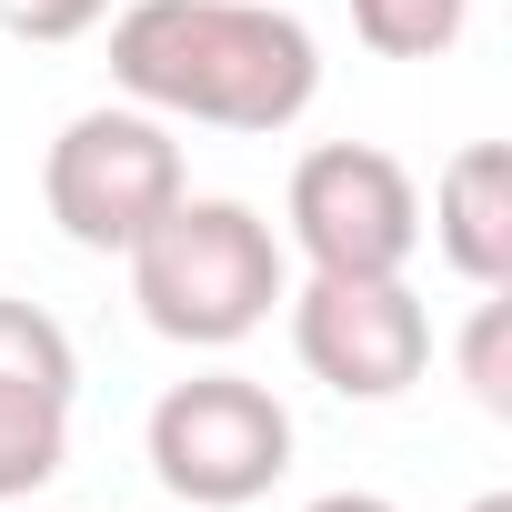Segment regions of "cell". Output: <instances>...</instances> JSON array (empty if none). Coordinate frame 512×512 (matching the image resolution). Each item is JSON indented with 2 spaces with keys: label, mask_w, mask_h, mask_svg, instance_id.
<instances>
[{
  "label": "cell",
  "mask_w": 512,
  "mask_h": 512,
  "mask_svg": "<svg viewBox=\"0 0 512 512\" xmlns=\"http://www.w3.org/2000/svg\"><path fill=\"white\" fill-rule=\"evenodd\" d=\"M71 452V392L0 382V502H31Z\"/></svg>",
  "instance_id": "obj_8"
},
{
  "label": "cell",
  "mask_w": 512,
  "mask_h": 512,
  "mask_svg": "<svg viewBox=\"0 0 512 512\" xmlns=\"http://www.w3.org/2000/svg\"><path fill=\"white\" fill-rule=\"evenodd\" d=\"M0 382H41V392H71V382H81L71 332H61L41 302H11V292H0Z\"/></svg>",
  "instance_id": "obj_10"
},
{
  "label": "cell",
  "mask_w": 512,
  "mask_h": 512,
  "mask_svg": "<svg viewBox=\"0 0 512 512\" xmlns=\"http://www.w3.org/2000/svg\"><path fill=\"white\" fill-rule=\"evenodd\" d=\"M11 512H21V502H11Z\"/></svg>",
  "instance_id": "obj_15"
},
{
  "label": "cell",
  "mask_w": 512,
  "mask_h": 512,
  "mask_svg": "<svg viewBox=\"0 0 512 512\" xmlns=\"http://www.w3.org/2000/svg\"><path fill=\"white\" fill-rule=\"evenodd\" d=\"M442 251L462 282H502L512 272V141H462L442 161Z\"/></svg>",
  "instance_id": "obj_7"
},
{
  "label": "cell",
  "mask_w": 512,
  "mask_h": 512,
  "mask_svg": "<svg viewBox=\"0 0 512 512\" xmlns=\"http://www.w3.org/2000/svg\"><path fill=\"white\" fill-rule=\"evenodd\" d=\"M111 0H0V31L11 41H81Z\"/></svg>",
  "instance_id": "obj_12"
},
{
  "label": "cell",
  "mask_w": 512,
  "mask_h": 512,
  "mask_svg": "<svg viewBox=\"0 0 512 512\" xmlns=\"http://www.w3.org/2000/svg\"><path fill=\"white\" fill-rule=\"evenodd\" d=\"M41 191H51V221L91 251H131L171 201H181V141L151 121V111H81L51 161H41Z\"/></svg>",
  "instance_id": "obj_3"
},
{
  "label": "cell",
  "mask_w": 512,
  "mask_h": 512,
  "mask_svg": "<svg viewBox=\"0 0 512 512\" xmlns=\"http://www.w3.org/2000/svg\"><path fill=\"white\" fill-rule=\"evenodd\" d=\"M111 81L151 111L282 131L322 91V51L292 11H262V0H131L111 21Z\"/></svg>",
  "instance_id": "obj_1"
},
{
  "label": "cell",
  "mask_w": 512,
  "mask_h": 512,
  "mask_svg": "<svg viewBox=\"0 0 512 512\" xmlns=\"http://www.w3.org/2000/svg\"><path fill=\"white\" fill-rule=\"evenodd\" d=\"M282 462H292V412L241 372H201L151 402V472L181 502H251L282 482Z\"/></svg>",
  "instance_id": "obj_4"
},
{
  "label": "cell",
  "mask_w": 512,
  "mask_h": 512,
  "mask_svg": "<svg viewBox=\"0 0 512 512\" xmlns=\"http://www.w3.org/2000/svg\"><path fill=\"white\" fill-rule=\"evenodd\" d=\"M131 302L171 342H241L251 322H272L282 302V241L262 211L241 201H171L131 241Z\"/></svg>",
  "instance_id": "obj_2"
},
{
  "label": "cell",
  "mask_w": 512,
  "mask_h": 512,
  "mask_svg": "<svg viewBox=\"0 0 512 512\" xmlns=\"http://www.w3.org/2000/svg\"><path fill=\"white\" fill-rule=\"evenodd\" d=\"M292 241L312 272H402L422 241V191L382 141H322L292 171Z\"/></svg>",
  "instance_id": "obj_5"
},
{
  "label": "cell",
  "mask_w": 512,
  "mask_h": 512,
  "mask_svg": "<svg viewBox=\"0 0 512 512\" xmlns=\"http://www.w3.org/2000/svg\"><path fill=\"white\" fill-rule=\"evenodd\" d=\"M462 512H512V492H482V502H462Z\"/></svg>",
  "instance_id": "obj_14"
},
{
  "label": "cell",
  "mask_w": 512,
  "mask_h": 512,
  "mask_svg": "<svg viewBox=\"0 0 512 512\" xmlns=\"http://www.w3.org/2000/svg\"><path fill=\"white\" fill-rule=\"evenodd\" d=\"M292 342L352 402H392L432 362V322H422L402 272H312L302 302H292Z\"/></svg>",
  "instance_id": "obj_6"
},
{
  "label": "cell",
  "mask_w": 512,
  "mask_h": 512,
  "mask_svg": "<svg viewBox=\"0 0 512 512\" xmlns=\"http://www.w3.org/2000/svg\"><path fill=\"white\" fill-rule=\"evenodd\" d=\"M462 382H472V402L502 422L512 412V302H502V282H492V302H472V322H462Z\"/></svg>",
  "instance_id": "obj_11"
},
{
  "label": "cell",
  "mask_w": 512,
  "mask_h": 512,
  "mask_svg": "<svg viewBox=\"0 0 512 512\" xmlns=\"http://www.w3.org/2000/svg\"><path fill=\"white\" fill-rule=\"evenodd\" d=\"M302 512H392L382 492H322V502H302Z\"/></svg>",
  "instance_id": "obj_13"
},
{
  "label": "cell",
  "mask_w": 512,
  "mask_h": 512,
  "mask_svg": "<svg viewBox=\"0 0 512 512\" xmlns=\"http://www.w3.org/2000/svg\"><path fill=\"white\" fill-rule=\"evenodd\" d=\"M472 21V0H352V31L382 61H442Z\"/></svg>",
  "instance_id": "obj_9"
}]
</instances>
